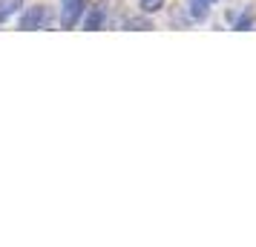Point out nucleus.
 <instances>
[{
	"mask_svg": "<svg viewBox=\"0 0 256 247\" xmlns=\"http://www.w3.org/2000/svg\"><path fill=\"white\" fill-rule=\"evenodd\" d=\"M162 6H164V0H141V12H147V14L158 12Z\"/></svg>",
	"mask_w": 256,
	"mask_h": 247,
	"instance_id": "obj_5",
	"label": "nucleus"
},
{
	"mask_svg": "<svg viewBox=\"0 0 256 247\" xmlns=\"http://www.w3.org/2000/svg\"><path fill=\"white\" fill-rule=\"evenodd\" d=\"M104 17H106V9H104V3H98V6H92V9L86 12L84 26H86L90 32H95V29H101V26H104Z\"/></svg>",
	"mask_w": 256,
	"mask_h": 247,
	"instance_id": "obj_3",
	"label": "nucleus"
},
{
	"mask_svg": "<svg viewBox=\"0 0 256 247\" xmlns=\"http://www.w3.org/2000/svg\"><path fill=\"white\" fill-rule=\"evenodd\" d=\"M254 23V17H250V14H244L242 20H239V23H236V29H248V26Z\"/></svg>",
	"mask_w": 256,
	"mask_h": 247,
	"instance_id": "obj_7",
	"label": "nucleus"
},
{
	"mask_svg": "<svg viewBox=\"0 0 256 247\" xmlns=\"http://www.w3.org/2000/svg\"><path fill=\"white\" fill-rule=\"evenodd\" d=\"M20 3H24V0H0V23H3L12 12H18V9H20Z\"/></svg>",
	"mask_w": 256,
	"mask_h": 247,
	"instance_id": "obj_4",
	"label": "nucleus"
},
{
	"mask_svg": "<svg viewBox=\"0 0 256 247\" xmlns=\"http://www.w3.org/2000/svg\"><path fill=\"white\" fill-rule=\"evenodd\" d=\"M60 6H64L60 9V23H64V29H72L84 12V0H60Z\"/></svg>",
	"mask_w": 256,
	"mask_h": 247,
	"instance_id": "obj_2",
	"label": "nucleus"
},
{
	"mask_svg": "<svg viewBox=\"0 0 256 247\" xmlns=\"http://www.w3.org/2000/svg\"><path fill=\"white\" fill-rule=\"evenodd\" d=\"M190 6H193V14H196V17H204V14H208V0H193Z\"/></svg>",
	"mask_w": 256,
	"mask_h": 247,
	"instance_id": "obj_6",
	"label": "nucleus"
},
{
	"mask_svg": "<svg viewBox=\"0 0 256 247\" xmlns=\"http://www.w3.org/2000/svg\"><path fill=\"white\" fill-rule=\"evenodd\" d=\"M208 3H216V0H208Z\"/></svg>",
	"mask_w": 256,
	"mask_h": 247,
	"instance_id": "obj_8",
	"label": "nucleus"
},
{
	"mask_svg": "<svg viewBox=\"0 0 256 247\" xmlns=\"http://www.w3.org/2000/svg\"><path fill=\"white\" fill-rule=\"evenodd\" d=\"M49 23V12H46V6H32L29 12L20 17V29H44V26Z\"/></svg>",
	"mask_w": 256,
	"mask_h": 247,
	"instance_id": "obj_1",
	"label": "nucleus"
}]
</instances>
